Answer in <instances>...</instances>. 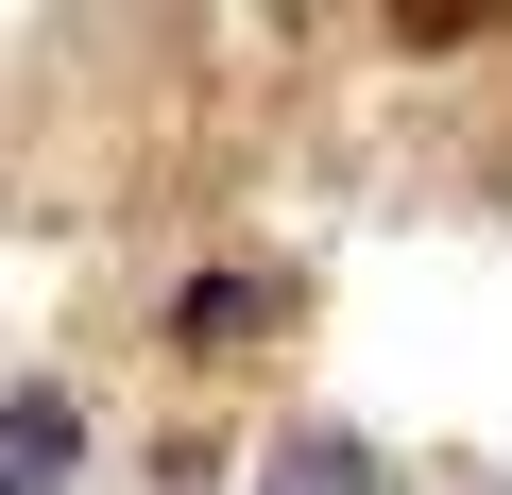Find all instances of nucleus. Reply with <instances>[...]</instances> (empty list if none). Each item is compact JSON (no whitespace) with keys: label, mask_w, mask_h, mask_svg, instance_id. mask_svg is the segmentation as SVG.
Here are the masks:
<instances>
[{"label":"nucleus","mask_w":512,"mask_h":495,"mask_svg":"<svg viewBox=\"0 0 512 495\" xmlns=\"http://www.w3.org/2000/svg\"><path fill=\"white\" fill-rule=\"evenodd\" d=\"M274 308H291L274 274H205V291H171V342L188 359H239V325H274Z\"/></svg>","instance_id":"1"},{"label":"nucleus","mask_w":512,"mask_h":495,"mask_svg":"<svg viewBox=\"0 0 512 495\" xmlns=\"http://www.w3.org/2000/svg\"><path fill=\"white\" fill-rule=\"evenodd\" d=\"M69 444H86V410H69L52 376H18V393H0V461H18L35 495H52V461H69Z\"/></svg>","instance_id":"2"},{"label":"nucleus","mask_w":512,"mask_h":495,"mask_svg":"<svg viewBox=\"0 0 512 495\" xmlns=\"http://www.w3.org/2000/svg\"><path fill=\"white\" fill-rule=\"evenodd\" d=\"M274 495H359V444H342V427H325V444H291V461H274Z\"/></svg>","instance_id":"3"}]
</instances>
